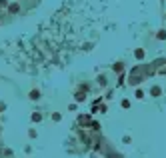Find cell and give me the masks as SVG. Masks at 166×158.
<instances>
[{"label":"cell","instance_id":"1","mask_svg":"<svg viewBox=\"0 0 166 158\" xmlns=\"http://www.w3.org/2000/svg\"><path fill=\"white\" fill-rule=\"evenodd\" d=\"M150 96H152V98H160V96H162V86H158V84L150 86Z\"/></svg>","mask_w":166,"mask_h":158},{"label":"cell","instance_id":"2","mask_svg":"<svg viewBox=\"0 0 166 158\" xmlns=\"http://www.w3.org/2000/svg\"><path fill=\"white\" fill-rule=\"evenodd\" d=\"M28 98H30L32 102H38L40 98H42V92H40V90H36V88H32V90L28 92Z\"/></svg>","mask_w":166,"mask_h":158},{"label":"cell","instance_id":"3","mask_svg":"<svg viewBox=\"0 0 166 158\" xmlns=\"http://www.w3.org/2000/svg\"><path fill=\"white\" fill-rule=\"evenodd\" d=\"M6 10H8V14L14 16V14H18V12H20V4H18V2H12V4L6 6Z\"/></svg>","mask_w":166,"mask_h":158},{"label":"cell","instance_id":"4","mask_svg":"<svg viewBox=\"0 0 166 158\" xmlns=\"http://www.w3.org/2000/svg\"><path fill=\"white\" fill-rule=\"evenodd\" d=\"M144 56H146L144 48H134V58H136V60H144Z\"/></svg>","mask_w":166,"mask_h":158},{"label":"cell","instance_id":"5","mask_svg":"<svg viewBox=\"0 0 166 158\" xmlns=\"http://www.w3.org/2000/svg\"><path fill=\"white\" fill-rule=\"evenodd\" d=\"M144 96H146V94H144L142 88H136V90H134V98H136V100H144Z\"/></svg>","mask_w":166,"mask_h":158},{"label":"cell","instance_id":"6","mask_svg":"<svg viewBox=\"0 0 166 158\" xmlns=\"http://www.w3.org/2000/svg\"><path fill=\"white\" fill-rule=\"evenodd\" d=\"M30 120L32 122H42V112H32L30 114Z\"/></svg>","mask_w":166,"mask_h":158},{"label":"cell","instance_id":"7","mask_svg":"<svg viewBox=\"0 0 166 158\" xmlns=\"http://www.w3.org/2000/svg\"><path fill=\"white\" fill-rule=\"evenodd\" d=\"M156 40H160V42L166 40V30H164V28H160V30L156 32Z\"/></svg>","mask_w":166,"mask_h":158},{"label":"cell","instance_id":"8","mask_svg":"<svg viewBox=\"0 0 166 158\" xmlns=\"http://www.w3.org/2000/svg\"><path fill=\"white\" fill-rule=\"evenodd\" d=\"M112 70L118 74V72H122V70H124V64H122V62H116V64H112Z\"/></svg>","mask_w":166,"mask_h":158},{"label":"cell","instance_id":"9","mask_svg":"<svg viewBox=\"0 0 166 158\" xmlns=\"http://www.w3.org/2000/svg\"><path fill=\"white\" fill-rule=\"evenodd\" d=\"M50 118H52V122H60V120H62V114H60V112H52Z\"/></svg>","mask_w":166,"mask_h":158},{"label":"cell","instance_id":"10","mask_svg":"<svg viewBox=\"0 0 166 158\" xmlns=\"http://www.w3.org/2000/svg\"><path fill=\"white\" fill-rule=\"evenodd\" d=\"M28 136H30V138H38V130H36V128H30V130H28Z\"/></svg>","mask_w":166,"mask_h":158},{"label":"cell","instance_id":"11","mask_svg":"<svg viewBox=\"0 0 166 158\" xmlns=\"http://www.w3.org/2000/svg\"><path fill=\"white\" fill-rule=\"evenodd\" d=\"M120 106L124 108V110H128V108H130V100H128V98H124V100L120 102Z\"/></svg>","mask_w":166,"mask_h":158},{"label":"cell","instance_id":"12","mask_svg":"<svg viewBox=\"0 0 166 158\" xmlns=\"http://www.w3.org/2000/svg\"><path fill=\"white\" fill-rule=\"evenodd\" d=\"M106 84H108V82H106V76H98V86H102V88H104Z\"/></svg>","mask_w":166,"mask_h":158},{"label":"cell","instance_id":"13","mask_svg":"<svg viewBox=\"0 0 166 158\" xmlns=\"http://www.w3.org/2000/svg\"><path fill=\"white\" fill-rule=\"evenodd\" d=\"M68 110H70V112H76V110H78V104H76V102H74V104H68Z\"/></svg>","mask_w":166,"mask_h":158},{"label":"cell","instance_id":"14","mask_svg":"<svg viewBox=\"0 0 166 158\" xmlns=\"http://www.w3.org/2000/svg\"><path fill=\"white\" fill-rule=\"evenodd\" d=\"M106 110H108V106H106V104H100V112L104 114V112H106Z\"/></svg>","mask_w":166,"mask_h":158},{"label":"cell","instance_id":"15","mask_svg":"<svg viewBox=\"0 0 166 158\" xmlns=\"http://www.w3.org/2000/svg\"><path fill=\"white\" fill-rule=\"evenodd\" d=\"M92 46H94L92 42H86V44H84V50H92Z\"/></svg>","mask_w":166,"mask_h":158}]
</instances>
